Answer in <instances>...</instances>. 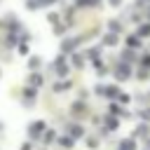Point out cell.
<instances>
[{
  "label": "cell",
  "mask_w": 150,
  "mask_h": 150,
  "mask_svg": "<svg viewBox=\"0 0 150 150\" xmlns=\"http://www.w3.org/2000/svg\"><path fill=\"white\" fill-rule=\"evenodd\" d=\"M40 82H42V77H40L38 73H33V75H30V84H35V87H38Z\"/></svg>",
  "instance_id": "cell-11"
},
{
  "label": "cell",
  "mask_w": 150,
  "mask_h": 150,
  "mask_svg": "<svg viewBox=\"0 0 150 150\" xmlns=\"http://www.w3.org/2000/svg\"><path fill=\"white\" fill-rule=\"evenodd\" d=\"M73 63H75V66H82V59H80V54H75V56H73Z\"/></svg>",
  "instance_id": "cell-18"
},
{
  "label": "cell",
  "mask_w": 150,
  "mask_h": 150,
  "mask_svg": "<svg viewBox=\"0 0 150 150\" xmlns=\"http://www.w3.org/2000/svg\"><path fill=\"white\" fill-rule=\"evenodd\" d=\"M63 89H68V82H59L56 84V91H63Z\"/></svg>",
  "instance_id": "cell-16"
},
{
  "label": "cell",
  "mask_w": 150,
  "mask_h": 150,
  "mask_svg": "<svg viewBox=\"0 0 150 150\" xmlns=\"http://www.w3.org/2000/svg\"><path fill=\"white\" fill-rule=\"evenodd\" d=\"M117 94H120L117 87H105V89H103V96H117Z\"/></svg>",
  "instance_id": "cell-8"
},
{
  "label": "cell",
  "mask_w": 150,
  "mask_h": 150,
  "mask_svg": "<svg viewBox=\"0 0 150 150\" xmlns=\"http://www.w3.org/2000/svg\"><path fill=\"white\" fill-rule=\"evenodd\" d=\"M73 110H75L77 115H82V110H84V105H82V103H73Z\"/></svg>",
  "instance_id": "cell-14"
},
{
  "label": "cell",
  "mask_w": 150,
  "mask_h": 150,
  "mask_svg": "<svg viewBox=\"0 0 150 150\" xmlns=\"http://www.w3.org/2000/svg\"><path fill=\"white\" fill-rule=\"evenodd\" d=\"M80 42H82V38H73V40L63 42V45H61V49H63V52H70V49H73V47H77Z\"/></svg>",
  "instance_id": "cell-3"
},
{
  "label": "cell",
  "mask_w": 150,
  "mask_h": 150,
  "mask_svg": "<svg viewBox=\"0 0 150 150\" xmlns=\"http://www.w3.org/2000/svg\"><path fill=\"white\" fill-rule=\"evenodd\" d=\"M110 30H120V23L117 21H110Z\"/></svg>",
  "instance_id": "cell-21"
},
{
  "label": "cell",
  "mask_w": 150,
  "mask_h": 150,
  "mask_svg": "<svg viewBox=\"0 0 150 150\" xmlns=\"http://www.w3.org/2000/svg\"><path fill=\"white\" fill-rule=\"evenodd\" d=\"M120 150H134V138H124L120 143Z\"/></svg>",
  "instance_id": "cell-6"
},
{
  "label": "cell",
  "mask_w": 150,
  "mask_h": 150,
  "mask_svg": "<svg viewBox=\"0 0 150 150\" xmlns=\"http://www.w3.org/2000/svg\"><path fill=\"white\" fill-rule=\"evenodd\" d=\"M54 68L59 70V75H68V63H66V56H59L54 61Z\"/></svg>",
  "instance_id": "cell-1"
},
{
  "label": "cell",
  "mask_w": 150,
  "mask_h": 150,
  "mask_svg": "<svg viewBox=\"0 0 150 150\" xmlns=\"http://www.w3.org/2000/svg\"><path fill=\"white\" fill-rule=\"evenodd\" d=\"M103 42H105V45H117V35H115V33H108Z\"/></svg>",
  "instance_id": "cell-9"
},
{
  "label": "cell",
  "mask_w": 150,
  "mask_h": 150,
  "mask_svg": "<svg viewBox=\"0 0 150 150\" xmlns=\"http://www.w3.org/2000/svg\"><path fill=\"white\" fill-rule=\"evenodd\" d=\"M127 45H129V47H141V40H138L136 35H131V38L127 40Z\"/></svg>",
  "instance_id": "cell-10"
},
{
  "label": "cell",
  "mask_w": 150,
  "mask_h": 150,
  "mask_svg": "<svg viewBox=\"0 0 150 150\" xmlns=\"http://www.w3.org/2000/svg\"><path fill=\"white\" fill-rule=\"evenodd\" d=\"M143 66H145V68H150V54H145V56H143Z\"/></svg>",
  "instance_id": "cell-20"
},
{
  "label": "cell",
  "mask_w": 150,
  "mask_h": 150,
  "mask_svg": "<svg viewBox=\"0 0 150 150\" xmlns=\"http://www.w3.org/2000/svg\"><path fill=\"white\" fill-rule=\"evenodd\" d=\"M56 0H26V7L28 9H38V7H45V5H52Z\"/></svg>",
  "instance_id": "cell-2"
},
{
  "label": "cell",
  "mask_w": 150,
  "mask_h": 150,
  "mask_svg": "<svg viewBox=\"0 0 150 150\" xmlns=\"http://www.w3.org/2000/svg\"><path fill=\"white\" fill-rule=\"evenodd\" d=\"M110 2H112V5H120V0H110Z\"/></svg>",
  "instance_id": "cell-23"
},
{
  "label": "cell",
  "mask_w": 150,
  "mask_h": 150,
  "mask_svg": "<svg viewBox=\"0 0 150 150\" xmlns=\"http://www.w3.org/2000/svg\"><path fill=\"white\" fill-rule=\"evenodd\" d=\"M145 131H148V127H145V124H141V127H138V129L134 131V136H143Z\"/></svg>",
  "instance_id": "cell-13"
},
{
  "label": "cell",
  "mask_w": 150,
  "mask_h": 150,
  "mask_svg": "<svg viewBox=\"0 0 150 150\" xmlns=\"http://www.w3.org/2000/svg\"><path fill=\"white\" fill-rule=\"evenodd\" d=\"M141 115H143V117H145V120H150V108H148V110H143V112H141Z\"/></svg>",
  "instance_id": "cell-22"
},
{
  "label": "cell",
  "mask_w": 150,
  "mask_h": 150,
  "mask_svg": "<svg viewBox=\"0 0 150 150\" xmlns=\"http://www.w3.org/2000/svg\"><path fill=\"white\" fill-rule=\"evenodd\" d=\"M59 143H61L63 148H73V136H61Z\"/></svg>",
  "instance_id": "cell-7"
},
{
  "label": "cell",
  "mask_w": 150,
  "mask_h": 150,
  "mask_svg": "<svg viewBox=\"0 0 150 150\" xmlns=\"http://www.w3.org/2000/svg\"><path fill=\"white\" fill-rule=\"evenodd\" d=\"M42 129H45V122H33L30 124V136H40Z\"/></svg>",
  "instance_id": "cell-5"
},
{
  "label": "cell",
  "mask_w": 150,
  "mask_h": 150,
  "mask_svg": "<svg viewBox=\"0 0 150 150\" xmlns=\"http://www.w3.org/2000/svg\"><path fill=\"white\" fill-rule=\"evenodd\" d=\"M105 124H108V127H110V129H115V127H117V122H115V120H112V117H108V120H105Z\"/></svg>",
  "instance_id": "cell-17"
},
{
  "label": "cell",
  "mask_w": 150,
  "mask_h": 150,
  "mask_svg": "<svg viewBox=\"0 0 150 150\" xmlns=\"http://www.w3.org/2000/svg\"><path fill=\"white\" fill-rule=\"evenodd\" d=\"M70 136H73V138L82 136V129H80V127H73V129H70Z\"/></svg>",
  "instance_id": "cell-12"
},
{
  "label": "cell",
  "mask_w": 150,
  "mask_h": 150,
  "mask_svg": "<svg viewBox=\"0 0 150 150\" xmlns=\"http://www.w3.org/2000/svg\"><path fill=\"white\" fill-rule=\"evenodd\" d=\"M28 66H30V68H38V66H40V59H30V63H28Z\"/></svg>",
  "instance_id": "cell-19"
},
{
  "label": "cell",
  "mask_w": 150,
  "mask_h": 150,
  "mask_svg": "<svg viewBox=\"0 0 150 150\" xmlns=\"http://www.w3.org/2000/svg\"><path fill=\"white\" fill-rule=\"evenodd\" d=\"M115 77H117V80H127V77H129V66H127V63L120 66V68L115 70Z\"/></svg>",
  "instance_id": "cell-4"
},
{
  "label": "cell",
  "mask_w": 150,
  "mask_h": 150,
  "mask_svg": "<svg viewBox=\"0 0 150 150\" xmlns=\"http://www.w3.org/2000/svg\"><path fill=\"white\" fill-rule=\"evenodd\" d=\"M138 33H141V35H148V33H150V26H148V23H145V26H141V28H138Z\"/></svg>",
  "instance_id": "cell-15"
}]
</instances>
